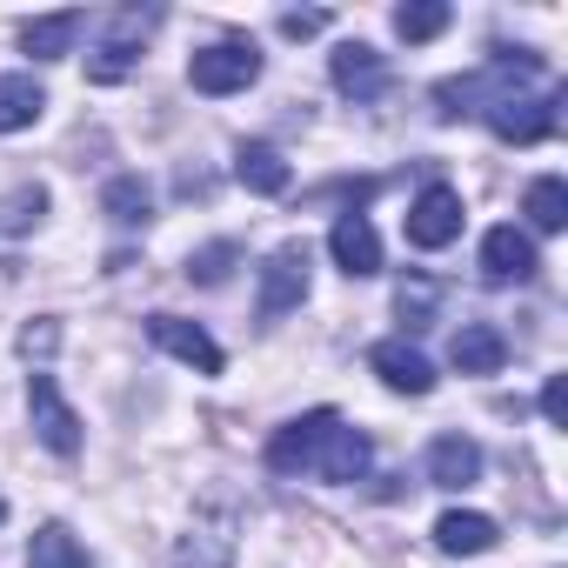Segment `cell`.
I'll return each instance as SVG.
<instances>
[{"label": "cell", "mask_w": 568, "mask_h": 568, "mask_svg": "<svg viewBox=\"0 0 568 568\" xmlns=\"http://www.w3.org/2000/svg\"><path fill=\"white\" fill-rule=\"evenodd\" d=\"M402 227H408V241H415V247H428V254H435V247H448V241L462 234V194H455V187H442V181H435V187H422V194L408 201Z\"/></svg>", "instance_id": "cell-7"}, {"label": "cell", "mask_w": 568, "mask_h": 568, "mask_svg": "<svg viewBox=\"0 0 568 568\" xmlns=\"http://www.w3.org/2000/svg\"><path fill=\"white\" fill-rule=\"evenodd\" d=\"M28 568H94V555H88L61 521H48V528H34V541H28Z\"/></svg>", "instance_id": "cell-22"}, {"label": "cell", "mask_w": 568, "mask_h": 568, "mask_svg": "<svg viewBox=\"0 0 568 568\" xmlns=\"http://www.w3.org/2000/svg\"><path fill=\"white\" fill-rule=\"evenodd\" d=\"M541 415H548L555 428L568 422V382H561V375H548V388H541Z\"/></svg>", "instance_id": "cell-29"}, {"label": "cell", "mask_w": 568, "mask_h": 568, "mask_svg": "<svg viewBox=\"0 0 568 568\" xmlns=\"http://www.w3.org/2000/svg\"><path fill=\"white\" fill-rule=\"evenodd\" d=\"M322 28H328V14H315V8H308V14H281V34H288V41H308V34H322Z\"/></svg>", "instance_id": "cell-30"}, {"label": "cell", "mask_w": 568, "mask_h": 568, "mask_svg": "<svg viewBox=\"0 0 568 568\" xmlns=\"http://www.w3.org/2000/svg\"><path fill=\"white\" fill-rule=\"evenodd\" d=\"M335 428H342L335 408H308V415H295V422H281V428L267 435V468H274V475H308L315 455H322V442H328Z\"/></svg>", "instance_id": "cell-1"}, {"label": "cell", "mask_w": 568, "mask_h": 568, "mask_svg": "<svg viewBox=\"0 0 568 568\" xmlns=\"http://www.w3.org/2000/svg\"><path fill=\"white\" fill-rule=\"evenodd\" d=\"M0 521H8V495H0Z\"/></svg>", "instance_id": "cell-31"}, {"label": "cell", "mask_w": 568, "mask_h": 568, "mask_svg": "<svg viewBox=\"0 0 568 568\" xmlns=\"http://www.w3.org/2000/svg\"><path fill=\"white\" fill-rule=\"evenodd\" d=\"M154 28H161V14H154V8H148V14H141V8L114 14V21H108V41L88 54V81H101V88L128 81V74H134V61H141V41H148Z\"/></svg>", "instance_id": "cell-2"}, {"label": "cell", "mask_w": 568, "mask_h": 568, "mask_svg": "<svg viewBox=\"0 0 568 568\" xmlns=\"http://www.w3.org/2000/svg\"><path fill=\"white\" fill-rule=\"evenodd\" d=\"M308 302V241H281L261 267V322H281Z\"/></svg>", "instance_id": "cell-5"}, {"label": "cell", "mask_w": 568, "mask_h": 568, "mask_svg": "<svg viewBox=\"0 0 568 568\" xmlns=\"http://www.w3.org/2000/svg\"><path fill=\"white\" fill-rule=\"evenodd\" d=\"M535 267H541V254H535V241L521 234V227H488V241H481V281H495V288H508V281H535Z\"/></svg>", "instance_id": "cell-8"}, {"label": "cell", "mask_w": 568, "mask_h": 568, "mask_svg": "<svg viewBox=\"0 0 568 568\" xmlns=\"http://www.w3.org/2000/svg\"><path fill=\"white\" fill-rule=\"evenodd\" d=\"M448 8H442V0H408V8H395V34L415 48V41H435V34H448Z\"/></svg>", "instance_id": "cell-25"}, {"label": "cell", "mask_w": 568, "mask_h": 568, "mask_svg": "<svg viewBox=\"0 0 568 568\" xmlns=\"http://www.w3.org/2000/svg\"><path fill=\"white\" fill-rule=\"evenodd\" d=\"M368 368H375L395 395H428V388H435V368H428V355H422L415 342H382V348L368 355Z\"/></svg>", "instance_id": "cell-13"}, {"label": "cell", "mask_w": 568, "mask_h": 568, "mask_svg": "<svg viewBox=\"0 0 568 568\" xmlns=\"http://www.w3.org/2000/svg\"><path fill=\"white\" fill-rule=\"evenodd\" d=\"M428 481L435 488H475L481 481V448L468 435H435L428 448Z\"/></svg>", "instance_id": "cell-15"}, {"label": "cell", "mask_w": 568, "mask_h": 568, "mask_svg": "<svg viewBox=\"0 0 568 568\" xmlns=\"http://www.w3.org/2000/svg\"><path fill=\"white\" fill-rule=\"evenodd\" d=\"M174 568H234V528H227V515H201L181 535Z\"/></svg>", "instance_id": "cell-14"}, {"label": "cell", "mask_w": 568, "mask_h": 568, "mask_svg": "<svg viewBox=\"0 0 568 568\" xmlns=\"http://www.w3.org/2000/svg\"><path fill=\"white\" fill-rule=\"evenodd\" d=\"M435 308H442V288H435L428 274H408L402 288H395V315H402V328H408V335H422V328L435 322Z\"/></svg>", "instance_id": "cell-23"}, {"label": "cell", "mask_w": 568, "mask_h": 568, "mask_svg": "<svg viewBox=\"0 0 568 568\" xmlns=\"http://www.w3.org/2000/svg\"><path fill=\"white\" fill-rule=\"evenodd\" d=\"M368 462H375V442L362 435V428H335L328 442H322V455H315V475L322 481H335V488H348V481H362L368 475Z\"/></svg>", "instance_id": "cell-12"}, {"label": "cell", "mask_w": 568, "mask_h": 568, "mask_svg": "<svg viewBox=\"0 0 568 568\" xmlns=\"http://www.w3.org/2000/svg\"><path fill=\"white\" fill-rule=\"evenodd\" d=\"M28 415H34V435L61 455V462H74L81 455V415L61 402V388H54V375H28Z\"/></svg>", "instance_id": "cell-6"}, {"label": "cell", "mask_w": 568, "mask_h": 568, "mask_svg": "<svg viewBox=\"0 0 568 568\" xmlns=\"http://www.w3.org/2000/svg\"><path fill=\"white\" fill-rule=\"evenodd\" d=\"M448 362H455L462 375H501V362H508V342H501V328H488V322H468V328L448 342Z\"/></svg>", "instance_id": "cell-17"}, {"label": "cell", "mask_w": 568, "mask_h": 568, "mask_svg": "<svg viewBox=\"0 0 568 568\" xmlns=\"http://www.w3.org/2000/svg\"><path fill=\"white\" fill-rule=\"evenodd\" d=\"M481 121H488L501 141L535 148V141H548V134H555V121H561V94H528V88H515V94H501Z\"/></svg>", "instance_id": "cell-4"}, {"label": "cell", "mask_w": 568, "mask_h": 568, "mask_svg": "<svg viewBox=\"0 0 568 568\" xmlns=\"http://www.w3.org/2000/svg\"><path fill=\"white\" fill-rule=\"evenodd\" d=\"M495 515H481V508H448L442 521H435V548L442 555H488L495 548Z\"/></svg>", "instance_id": "cell-16"}, {"label": "cell", "mask_w": 568, "mask_h": 568, "mask_svg": "<svg viewBox=\"0 0 568 568\" xmlns=\"http://www.w3.org/2000/svg\"><path fill=\"white\" fill-rule=\"evenodd\" d=\"M148 207H154V194H148V181H141V174H114V181L101 187V214H108L114 227H141V221H148Z\"/></svg>", "instance_id": "cell-21"}, {"label": "cell", "mask_w": 568, "mask_h": 568, "mask_svg": "<svg viewBox=\"0 0 568 568\" xmlns=\"http://www.w3.org/2000/svg\"><path fill=\"white\" fill-rule=\"evenodd\" d=\"M234 174H241V187H254V194H288V161H281V148H267V141H241L234 148Z\"/></svg>", "instance_id": "cell-18"}, {"label": "cell", "mask_w": 568, "mask_h": 568, "mask_svg": "<svg viewBox=\"0 0 568 568\" xmlns=\"http://www.w3.org/2000/svg\"><path fill=\"white\" fill-rule=\"evenodd\" d=\"M521 214L541 227V234H561L568 227V187L555 181V174H541L535 187H528V201H521Z\"/></svg>", "instance_id": "cell-24"}, {"label": "cell", "mask_w": 568, "mask_h": 568, "mask_svg": "<svg viewBox=\"0 0 568 568\" xmlns=\"http://www.w3.org/2000/svg\"><path fill=\"white\" fill-rule=\"evenodd\" d=\"M54 342H61V328H54V322H34V328H21V355H28V362H34V355L48 362V355H54Z\"/></svg>", "instance_id": "cell-28"}, {"label": "cell", "mask_w": 568, "mask_h": 568, "mask_svg": "<svg viewBox=\"0 0 568 568\" xmlns=\"http://www.w3.org/2000/svg\"><path fill=\"white\" fill-rule=\"evenodd\" d=\"M328 254H335V267H342V274H355V281L382 274V234L368 227V214H342V221H335V234H328Z\"/></svg>", "instance_id": "cell-11"}, {"label": "cell", "mask_w": 568, "mask_h": 568, "mask_svg": "<svg viewBox=\"0 0 568 568\" xmlns=\"http://www.w3.org/2000/svg\"><path fill=\"white\" fill-rule=\"evenodd\" d=\"M234 261H241V247H234V241H214V247L187 254V281H201V288H221Z\"/></svg>", "instance_id": "cell-26"}, {"label": "cell", "mask_w": 568, "mask_h": 568, "mask_svg": "<svg viewBox=\"0 0 568 568\" xmlns=\"http://www.w3.org/2000/svg\"><path fill=\"white\" fill-rule=\"evenodd\" d=\"M41 108H48V88H41L34 74H0V134L34 128Z\"/></svg>", "instance_id": "cell-19"}, {"label": "cell", "mask_w": 568, "mask_h": 568, "mask_svg": "<svg viewBox=\"0 0 568 568\" xmlns=\"http://www.w3.org/2000/svg\"><path fill=\"white\" fill-rule=\"evenodd\" d=\"M187 81H194V94H241L261 81V48L254 41H214L187 61Z\"/></svg>", "instance_id": "cell-3"}, {"label": "cell", "mask_w": 568, "mask_h": 568, "mask_svg": "<svg viewBox=\"0 0 568 568\" xmlns=\"http://www.w3.org/2000/svg\"><path fill=\"white\" fill-rule=\"evenodd\" d=\"M81 28H88L81 14H41V21H21V48L34 61H61V54H74Z\"/></svg>", "instance_id": "cell-20"}, {"label": "cell", "mask_w": 568, "mask_h": 568, "mask_svg": "<svg viewBox=\"0 0 568 568\" xmlns=\"http://www.w3.org/2000/svg\"><path fill=\"white\" fill-rule=\"evenodd\" d=\"M328 74H335V88H342L348 101H382V94H388V61H382L368 41H342V48L328 54Z\"/></svg>", "instance_id": "cell-9"}, {"label": "cell", "mask_w": 568, "mask_h": 568, "mask_svg": "<svg viewBox=\"0 0 568 568\" xmlns=\"http://www.w3.org/2000/svg\"><path fill=\"white\" fill-rule=\"evenodd\" d=\"M148 335H154V348H168V355H174V362H187L194 375H221V348H214V335H207L201 322L154 315V322H148Z\"/></svg>", "instance_id": "cell-10"}, {"label": "cell", "mask_w": 568, "mask_h": 568, "mask_svg": "<svg viewBox=\"0 0 568 568\" xmlns=\"http://www.w3.org/2000/svg\"><path fill=\"white\" fill-rule=\"evenodd\" d=\"M41 214H48V187H14L8 207H0V227H8V234H28Z\"/></svg>", "instance_id": "cell-27"}]
</instances>
